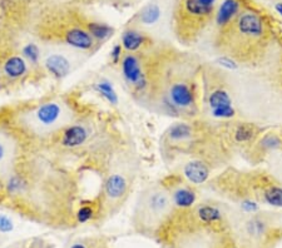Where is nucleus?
I'll use <instances>...</instances> for the list:
<instances>
[{
    "label": "nucleus",
    "mask_w": 282,
    "mask_h": 248,
    "mask_svg": "<svg viewBox=\"0 0 282 248\" xmlns=\"http://www.w3.org/2000/svg\"><path fill=\"white\" fill-rule=\"evenodd\" d=\"M1 113L28 143L45 145L76 118L70 104L61 97L16 107Z\"/></svg>",
    "instance_id": "5"
},
{
    "label": "nucleus",
    "mask_w": 282,
    "mask_h": 248,
    "mask_svg": "<svg viewBox=\"0 0 282 248\" xmlns=\"http://www.w3.org/2000/svg\"><path fill=\"white\" fill-rule=\"evenodd\" d=\"M214 167L203 159H187L178 166L176 173H178L183 180L187 181L190 185L198 187L206 185L211 180L212 172Z\"/></svg>",
    "instance_id": "18"
},
{
    "label": "nucleus",
    "mask_w": 282,
    "mask_h": 248,
    "mask_svg": "<svg viewBox=\"0 0 282 248\" xmlns=\"http://www.w3.org/2000/svg\"><path fill=\"white\" fill-rule=\"evenodd\" d=\"M174 211L169 190L163 183H154L140 193L133 209L132 227L137 235L154 238Z\"/></svg>",
    "instance_id": "6"
},
{
    "label": "nucleus",
    "mask_w": 282,
    "mask_h": 248,
    "mask_svg": "<svg viewBox=\"0 0 282 248\" xmlns=\"http://www.w3.org/2000/svg\"><path fill=\"white\" fill-rule=\"evenodd\" d=\"M132 181L127 173L111 172L102 185V192L97 198L99 204V225L116 216L130 197Z\"/></svg>",
    "instance_id": "11"
},
{
    "label": "nucleus",
    "mask_w": 282,
    "mask_h": 248,
    "mask_svg": "<svg viewBox=\"0 0 282 248\" xmlns=\"http://www.w3.org/2000/svg\"><path fill=\"white\" fill-rule=\"evenodd\" d=\"M173 9L171 0H152L143 5L131 19V25H135L152 35V30L161 28L167 19L172 21Z\"/></svg>",
    "instance_id": "15"
},
{
    "label": "nucleus",
    "mask_w": 282,
    "mask_h": 248,
    "mask_svg": "<svg viewBox=\"0 0 282 248\" xmlns=\"http://www.w3.org/2000/svg\"><path fill=\"white\" fill-rule=\"evenodd\" d=\"M88 61L84 54L58 45H43L42 69L56 80H63Z\"/></svg>",
    "instance_id": "12"
},
{
    "label": "nucleus",
    "mask_w": 282,
    "mask_h": 248,
    "mask_svg": "<svg viewBox=\"0 0 282 248\" xmlns=\"http://www.w3.org/2000/svg\"><path fill=\"white\" fill-rule=\"evenodd\" d=\"M84 27L98 45L106 43L114 33V29L111 25L102 23V21L93 20V19H84Z\"/></svg>",
    "instance_id": "20"
},
{
    "label": "nucleus",
    "mask_w": 282,
    "mask_h": 248,
    "mask_svg": "<svg viewBox=\"0 0 282 248\" xmlns=\"http://www.w3.org/2000/svg\"><path fill=\"white\" fill-rule=\"evenodd\" d=\"M276 10L279 11V13L282 15V3H277L276 4Z\"/></svg>",
    "instance_id": "27"
},
{
    "label": "nucleus",
    "mask_w": 282,
    "mask_h": 248,
    "mask_svg": "<svg viewBox=\"0 0 282 248\" xmlns=\"http://www.w3.org/2000/svg\"><path fill=\"white\" fill-rule=\"evenodd\" d=\"M202 65L197 56L161 43L148 111L179 121L202 113Z\"/></svg>",
    "instance_id": "2"
},
{
    "label": "nucleus",
    "mask_w": 282,
    "mask_h": 248,
    "mask_svg": "<svg viewBox=\"0 0 282 248\" xmlns=\"http://www.w3.org/2000/svg\"><path fill=\"white\" fill-rule=\"evenodd\" d=\"M15 52H18L16 51L15 43L10 38L6 37L5 34L0 33V64L3 63L9 56L15 53Z\"/></svg>",
    "instance_id": "23"
},
{
    "label": "nucleus",
    "mask_w": 282,
    "mask_h": 248,
    "mask_svg": "<svg viewBox=\"0 0 282 248\" xmlns=\"http://www.w3.org/2000/svg\"><path fill=\"white\" fill-rule=\"evenodd\" d=\"M216 6H206L198 0H176L172 28L178 42L192 45L200 39L209 24L214 19Z\"/></svg>",
    "instance_id": "9"
},
{
    "label": "nucleus",
    "mask_w": 282,
    "mask_h": 248,
    "mask_svg": "<svg viewBox=\"0 0 282 248\" xmlns=\"http://www.w3.org/2000/svg\"><path fill=\"white\" fill-rule=\"evenodd\" d=\"M243 214L237 222L233 237L241 248H267L281 235L274 213L257 211Z\"/></svg>",
    "instance_id": "10"
},
{
    "label": "nucleus",
    "mask_w": 282,
    "mask_h": 248,
    "mask_svg": "<svg viewBox=\"0 0 282 248\" xmlns=\"http://www.w3.org/2000/svg\"><path fill=\"white\" fill-rule=\"evenodd\" d=\"M78 192L73 171L47 148L32 143L0 176V206L52 230L68 231L78 226Z\"/></svg>",
    "instance_id": "1"
},
{
    "label": "nucleus",
    "mask_w": 282,
    "mask_h": 248,
    "mask_svg": "<svg viewBox=\"0 0 282 248\" xmlns=\"http://www.w3.org/2000/svg\"><path fill=\"white\" fill-rule=\"evenodd\" d=\"M28 243H29V238H25V240L15 241V242L10 243V245L5 246V247L3 248H27Z\"/></svg>",
    "instance_id": "26"
},
{
    "label": "nucleus",
    "mask_w": 282,
    "mask_h": 248,
    "mask_svg": "<svg viewBox=\"0 0 282 248\" xmlns=\"http://www.w3.org/2000/svg\"><path fill=\"white\" fill-rule=\"evenodd\" d=\"M67 248H112L109 240L104 236H84L74 238Z\"/></svg>",
    "instance_id": "21"
},
{
    "label": "nucleus",
    "mask_w": 282,
    "mask_h": 248,
    "mask_svg": "<svg viewBox=\"0 0 282 248\" xmlns=\"http://www.w3.org/2000/svg\"><path fill=\"white\" fill-rule=\"evenodd\" d=\"M207 187L237 204L243 213L260 211V204L282 208V182L266 169L227 168L211 178Z\"/></svg>",
    "instance_id": "4"
},
{
    "label": "nucleus",
    "mask_w": 282,
    "mask_h": 248,
    "mask_svg": "<svg viewBox=\"0 0 282 248\" xmlns=\"http://www.w3.org/2000/svg\"><path fill=\"white\" fill-rule=\"evenodd\" d=\"M94 89L98 94L108 102L111 106H117L118 104V94L113 87V83L106 77H100L97 82L94 83Z\"/></svg>",
    "instance_id": "22"
},
{
    "label": "nucleus",
    "mask_w": 282,
    "mask_h": 248,
    "mask_svg": "<svg viewBox=\"0 0 282 248\" xmlns=\"http://www.w3.org/2000/svg\"><path fill=\"white\" fill-rule=\"evenodd\" d=\"M218 124V129L223 138L224 143L228 145L231 151L241 149L245 152L250 148L260 135L266 130V128L260 127L255 123L240 121H222Z\"/></svg>",
    "instance_id": "13"
},
{
    "label": "nucleus",
    "mask_w": 282,
    "mask_h": 248,
    "mask_svg": "<svg viewBox=\"0 0 282 248\" xmlns=\"http://www.w3.org/2000/svg\"><path fill=\"white\" fill-rule=\"evenodd\" d=\"M39 73L19 52L9 56L0 64V90H13L27 84Z\"/></svg>",
    "instance_id": "14"
},
{
    "label": "nucleus",
    "mask_w": 282,
    "mask_h": 248,
    "mask_svg": "<svg viewBox=\"0 0 282 248\" xmlns=\"http://www.w3.org/2000/svg\"><path fill=\"white\" fill-rule=\"evenodd\" d=\"M27 248H54V243L43 237H33L29 238Z\"/></svg>",
    "instance_id": "24"
},
{
    "label": "nucleus",
    "mask_w": 282,
    "mask_h": 248,
    "mask_svg": "<svg viewBox=\"0 0 282 248\" xmlns=\"http://www.w3.org/2000/svg\"><path fill=\"white\" fill-rule=\"evenodd\" d=\"M124 52H123V48H122L121 44H116L113 47V49L111 51V58L113 64L116 65H119V62H121L122 57H123Z\"/></svg>",
    "instance_id": "25"
},
{
    "label": "nucleus",
    "mask_w": 282,
    "mask_h": 248,
    "mask_svg": "<svg viewBox=\"0 0 282 248\" xmlns=\"http://www.w3.org/2000/svg\"><path fill=\"white\" fill-rule=\"evenodd\" d=\"M242 0H223L216 9L214 13V24H216L217 32H221L222 29L232 23L233 19L246 8Z\"/></svg>",
    "instance_id": "19"
},
{
    "label": "nucleus",
    "mask_w": 282,
    "mask_h": 248,
    "mask_svg": "<svg viewBox=\"0 0 282 248\" xmlns=\"http://www.w3.org/2000/svg\"><path fill=\"white\" fill-rule=\"evenodd\" d=\"M217 121H232L236 118L232 93L228 77L213 64L202 65V112Z\"/></svg>",
    "instance_id": "8"
},
{
    "label": "nucleus",
    "mask_w": 282,
    "mask_h": 248,
    "mask_svg": "<svg viewBox=\"0 0 282 248\" xmlns=\"http://www.w3.org/2000/svg\"><path fill=\"white\" fill-rule=\"evenodd\" d=\"M274 40L272 25L266 16L246 6L224 29L216 33L214 49L237 66L262 65Z\"/></svg>",
    "instance_id": "3"
},
{
    "label": "nucleus",
    "mask_w": 282,
    "mask_h": 248,
    "mask_svg": "<svg viewBox=\"0 0 282 248\" xmlns=\"http://www.w3.org/2000/svg\"><path fill=\"white\" fill-rule=\"evenodd\" d=\"M169 190L174 211H183L195 206L198 202L197 187L190 185L178 173H172L162 181Z\"/></svg>",
    "instance_id": "16"
},
{
    "label": "nucleus",
    "mask_w": 282,
    "mask_h": 248,
    "mask_svg": "<svg viewBox=\"0 0 282 248\" xmlns=\"http://www.w3.org/2000/svg\"><path fill=\"white\" fill-rule=\"evenodd\" d=\"M159 43L161 42H158L153 35L130 24L122 32L119 44L123 48L124 53H142L156 48Z\"/></svg>",
    "instance_id": "17"
},
{
    "label": "nucleus",
    "mask_w": 282,
    "mask_h": 248,
    "mask_svg": "<svg viewBox=\"0 0 282 248\" xmlns=\"http://www.w3.org/2000/svg\"><path fill=\"white\" fill-rule=\"evenodd\" d=\"M161 43L148 52L124 53L119 62L124 87L133 101L144 108H148L152 97L157 69V53Z\"/></svg>",
    "instance_id": "7"
}]
</instances>
